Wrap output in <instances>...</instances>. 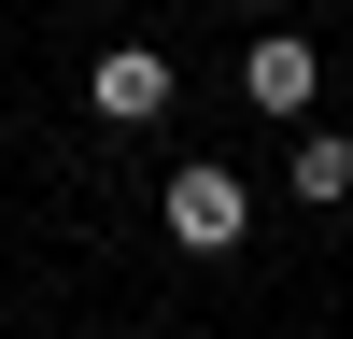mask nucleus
I'll list each match as a JSON object with an SVG mask.
<instances>
[{
	"instance_id": "nucleus-3",
	"label": "nucleus",
	"mask_w": 353,
	"mask_h": 339,
	"mask_svg": "<svg viewBox=\"0 0 353 339\" xmlns=\"http://www.w3.org/2000/svg\"><path fill=\"white\" fill-rule=\"evenodd\" d=\"M311 85H325L311 43H254V56H241V99H254V113H311Z\"/></svg>"
},
{
	"instance_id": "nucleus-2",
	"label": "nucleus",
	"mask_w": 353,
	"mask_h": 339,
	"mask_svg": "<svg viewBox=\"0 0 353 339\" xmlns=\"http://www.w3.org/2000/svg\"><path fill=\"white\" fill-rule=\"evenodd\" d=\"M85 99H99V127H156L170 113V56L156 43H99L85 56Z\"/></svg>"
},
{
	"instance_id": "nucleus-1",
	"label": "nucleus",
	"mask_w": 353,
	"mask_h": 339,
	"mask_svg": "<svg viewBox=\"0 0 353 339\" xmlns=\"http://www.w3.org/2000/svg\"><path fill=\"white\" fill-rule=\"evenodd\" d=\"M156 212H170V240H184V254H241V226H254V198H241V170H212V156H184V170H170V198H156Z\"/></svg>"
},
{
	"instance_id": "nucleus-5",
	"label": "nucleus",
	"mask_w": 353,
	"mask_h": 339,
	"mask_svg": "<svg viewBox=\"0 0 353 339\" xmlns=\"http://www.w3.org/2000/svg\"><path fill=\"white\" fill-rule=\"evenodd\" d=\"M254 14H283V0H254Z\"/></svg>"
},
{
	"instance_id": "nucleus-4",
	"label": "nucleus",
	"mask_w": 353,
	"mask_h": 339,
	"mask_svg": "<svg viewBox=\"0 0 353 339\" xmlns=\"http://www.w3.org/2000/svg\"><path fill=\"white\" fill-rule=\"evenodd\" d=\"M283 184H297L311 212H339V198H353V141H339V127H311V141H283Z\"/></svg>"
}]
</instances>
